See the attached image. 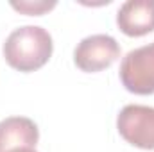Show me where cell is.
I'll return each mask as SVG.
<instances>
[{
    "mask_svg": "<svg viewBox=\"0 0 154 152\" xmlns=\"http://www.w3.org/2000/svg\"><path fill=\"white\" fill-rule=\"evenodd\" d=\"M52 36L39 25L18 27L4 43V57L7 65L23 74L45 66L52 56Z\"/></svg>",
    "mask_w": 154,
    "mask_h": 152,
    "instance_id": "6da1fadb",
    "label": "cell"
},
{
    "mask_svg": "<svg viewBox=\"0 0 154 152\" xmlns=\"http://www.w3.org/2000/svg\"><path fill=\"white\" fill-rule=\"evenodd\" d=\"M120 81L124 88L134 95H152L154 93V41L138 47L122 59Z\"/></svg>",
    "mask_w": 154,
    "mask_h": 152,
    "instance_id": "7a4b0ae2",
    "label": "cell"
},
{
    "mask_svg": "<svg viewBox=\"0 0 154 152\" xmlns=\"http://www.w3.org/2000/svg\"><path fill=\"white\" fill-rule=\"evenodd\" d=\"M120 136L133 147L154 150V108L129 104L116 116Z\"/></svg>",
    "mask_w": 154,
    "mask_h": 152,
    "instance_id": "3957f363",
    "label": "cell"
},
{
    "mask_svg": "<svg viewBox=\"0 0 154 152\" xmlns=\"http://www.w3.org/2000/svg\"><path fill=\"white\" fill-rule=\"evenodd\" d=\"M120 57V45L109 34H93L81 39L74 50V63L79 70L95 74L109 68Z\"/></svg>",
    "mask_w": 154,
    "mask_h": 152,
    "instance_id": "277c9868",
    "label": "cell"
},
{
    "mask_svg": "<svg viewBox=\"0 0 154 152\" xmlns=\"http://www.w3.org/2000/svg\"><path fill=\"white\" fill-rule=\"evenodd\" d=\"M118 29L131 38H140L154 31V0H127L116 13Z\"/></svg>",
    "mask_w": 154,
    "mask_h": 152,
    "instance_id": "5b68a950",
    "label": "cell"
},
{
    "mask_svg": "<svg viewBox=\"0 0 154 152\" xmlns=\"http://www.w3.org/2000/svg\"><path fill=\"white\" fill-rule=\"evenodd\" d=\"M39 140L38 125L25 116H9L0 122V152L20 147L34 149Z\"/></svg>",
    "mask_w": 154,
    "mask_h": 152,
    "instance_id": "8992f818",
    "label": "cell"
},
{
    "mask_svg": "<svg viewBox=\"0 0 154 152\" xmlns=\"http://www.w3.org/2000/svg\"><path fill=\"white\" fill-rule=\"evenodd\" d=\"M11 7L16 9V11H20V13H23V14L41 16L47 11H50V9L56 7V0H50V2H47V0H36V2H32V0H22V2H11Z\"/></svg>",
    "mask_w": 154,
    "mask_h": 152,
    "instance_id": "52a82bcc",
    "label": "cell"
},
{
    "mask_svg": "<svg viewBox=\"0 0 154 152\" xmlns=\"http://www.w3.org/2000/svg\"><path fill=\"white\" fill-rule=\"evenodd\" d=\"M9 152H38L36 149H31V147H20V149H13Z\"/></svg>",
    "mask_w": 154,
    "mask_h": 152,
    "instance_id": "ba28073f",
    "label": "cell"
}]
</instances>
